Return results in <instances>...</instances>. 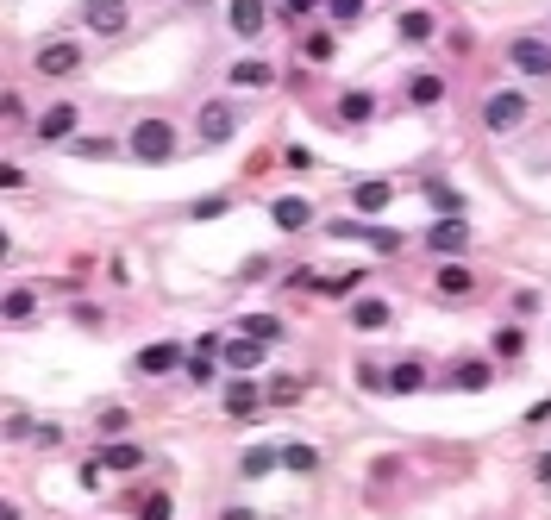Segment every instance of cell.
Instances as JSON below:
<instances>
[{"label": "cell", "instance_id": "obj_12", "mask_svg": "<svg viewBox=\"0 0 551 520\" xmlns=\"http://www.w3.org/2000/svg\"><path fill=\"white\" fill-rule=\"evenodd\" d=\"M464 245H470V226L458 214H445V220L426 226V251H464Z\"/></svg>", "mask_w": 551, "mask_h": 520}, {"label": "cell", "instance_id": "obj_27", "mask_svg": "<svg viewBox=\"0 0 551 520\" xmlns=\"http://www.w3.org/2000/svg\"><path fill=\"white\" fill-rule=\"evenodd\" d=\"M257 401H263V389H257V383H232V389H226V414H251Z\"/></svg>", "mask_w": 551, "mask_h": 520}, {"label": "cell", "instance_id": "obj_39", "mask_svg": "<svg viewBox=\"0 0 551 520\" xmlns=\"http://www.w3.org/2000/svg\"><path fill=\"white\" fill-rule=\"evenodd\" d=\"M263 276H270V257H251V264L238 270V282H263Z\"/></svg>", "mask_w": 551, "mask_h": 520}, {"label": "cell", "instance_id": "obj_6", "mask_svg": "<svg viewBox=\"0 0 551 520\" xmlns=\"http://www.w3.org/2000/svg\"><path fill=\"white\" fill-rule=\"evenodd\" d=\"M195 126H201V145H226V138L238 132V107L232 101H207Z\"/></svg>", "mask_w": 551, "mask_h": 520}, {"label": "cell", "instance_id": "obj_4", "mask_svg": "<svg viewBox=\"0 0 551 520\" xmlns=\"http://www.w3.org/2000/svg\"><path fill=\"white\" fill-rule=\"evenodd\" d=\"M508 63L520 69L526 82H551V38H533V32L508 38Z\"/></svg>", "mask_w": 551, "mask_h": 520}, {"label": "cell", "instance_id": "obj_5", "mask_svg": "<svg viewBox=\"0 0 551 520\" xmlns=\"http://www.w3.org/2000/svg\"><path fill=\"white\" fill-rule=\"evenodd\" d=\"M82 26L94 38H119L132 26V7H126V0H82Z\"/></svg>", "mask_w": 551, "mask_h": 520}, {"label": "cell", "instance_id": "obj_38", "mask_svg": "<svg viewBox=\"0 0 551 520\" xmlns=\"http://www.w3.org/2000/svg\"><path fill=\"white\" fill-rule=\"evenodd\" d=\"M182 376H188V383H213V364H207V358H188Z\"/></svg>", "mask_w": 551, "mask_h": 520}, {"label": "cell", "instance_id": "obj_40", "mask_svg": "<svg viewBox=\"0 0 551 520\" xmlns=\"http://www.w3.org/2000/svg\"><path fill=\"white\" fill-rule=\"evenodd\" d=\"M220 520H257L251 508H220Z\"/></svg>", "mask_w": 551, "mask_h": 520}, {"label": "cell", "instance_id": "obj_18", "mask_svg": "<svg viewBox=\"0 0 551 520\" xmlns=\"http://www.w3.org/2000/svg\"><path fill=\"white\" fill-rule=\"evenodd\" d=\"M489 376H495V364H489V358H464L458 370H451V389L476 395V389H489Z\"/></svg>", "mask_w": 551, "mask_h": 520}, {"label": "cell", "instance_id": "obj_34", "mask_svg": "<svg viewBox=\"0 0 551 520\" xmlns=\"http://www.w3.org/2000/svg\"><path fill=\"white\" fill-rule=\"evenodd\" d=\"M426 201L445 207V214H458V188H445V182H426Z\"/></svg>", "mask_w": 551, "mask_h": 520}, {"label": "cell", "instance_id": "obj_41", "mask_svg": "<svg viewBox=\"0 0 551 520\" xmlns=\"http://www.w3.org/2000/svg\"><path fill=\"white\" fill-rule=\"evenodd\" d=\"M289 13L301 19V13H314V0H289Z\"/></svg>", "mask_w": 551, "mask_h": 520}, {"label": "cell", "instance_id": "obj_26", "mask_svg": "<svg viewBox=\"0 0 551 520\" xmlns=\"http://www.w3.org/2000/svg\"><path fill=\"white\" fill-rule=\"evenodd\" d=\"M364 276H370V270H339V276H320V295H332V301H339V295H357V289H364Z\"/></svg>", "mask_w": 551, "mask_h": 520}, {"label": "cell", "instance_id": "obj_31", "mask_svg": "<svg viewBox=\"0 0 551 520\" xmlns=\"http://www.w3.org/2000/svg\"><path fill=\"white\" fill-rule=\"evenodd\" d=\"M170 514H176L170 489H151V495H145V508H138V520H170Z\"/></svg>", "mask_w": 551, "mask_h": 520}, {"label": "cell", "instance_id": "obj_25", "mask_svg": "<svg viewBox=\"0 0 551 520\" xmlns=\"http://www.w3.org/2000/svg\"><path fill=\"white\" fill-rule=\"evenodd\" d=\"M282 470H295V477H314V470H320V452H314V445H282Z\"/></svg>", "mask_w": 551, "mask_h": 520}, {"label": "cell", "instance_id": "obj_13", "mask_svg": "<svg viewBox=\"0 0 551 520\" xmlns=\"http://www.w3.org/2000/svg\"><path fill=\"white\" fill-rule=\"evenodd\" d=\"M376 120V94L370 88H345L339 94V126H370Z\"/></svg>", "mask_w": 551, "mask_h": 520}, {"label": "cell", "instance_id": "obj_2", "mask_svg": "<svg viewBox=\"0 0 551 520\" xmlns=\"http://www.w3.org/2000/svg\"><path fill=\"white\" fill-rule=\"evenodd\" d=\"M126 151H132L138 163H170V157H176V126H170V120H138L132 138H126Z\"/></svg>", "mask_w": 551, "mask_h": 520}, {"label": "cell", "instance_id": "obj_9", "mask_svg": "<svg viewBox=\"0 0 551 520\" xmlns=\"http://www.w3.org/2000/svg\"><path fill=\"white\" fill-rule=\"evenodd\" d=\"M182 364H188V358H182V345H176V339L145 345V351L132 358V370H138V376H163V370H182Z\"/></svg>", "mask_w": 551, "mask_h": 520}, {"label": "cell", "instance_id": "obj_20", "mask_svg": "<svg viewBox=\"0 0 551 520\" xmlns=\"http://www.w3.org/2000/svg\"><path fill=\"white\" fill-rule=\"evenodd\" d=\"M270 220H276V226H282V232H301V226H307V220H314V207H307V201H301V195H282V201H276V207H270Z\"/></svg>", "mask_w": 551, "mask_h": 520}, {"label": "cell", "instance_id": "obj_29", "mask_svg": "<svg viewBox=\"0 0 551 520\" xmlns=\"http://www.w3.org/2000/svg\"><path fill=\"white\" fill-rule=\"evenodd\" d=\"M32 307H38L32 289H7V326H26V320H32Z\"/></svg>", "mask_w": 551, "mask_h": 520}, {"label": "cell", "instance_id": "obj_33", "mask_svg": "<svg viewBox=\"0 0 551 520\" xmlns=\"http://www.w3.org/2000/svg\"><path fill=\"white\" fill-rule=\"evenodd\" d=\"M326 13L339 19V26H357V19H364V0H326Z\"/></svg>", "mask_w": 551, "mask_h": 520}, {"label": "cell", "instance_id": "obj_3", "mask_svg": "<svg viewBox=\"0 0 551 520\" xmlns=\"http://www.w3.org/2000/svg\"><path fill=\"white\" fill-rule=\"evenodd\" d=\"M76 69H82V44L76 38H51V44L32 51V76H44V82H69Z\"/></svg>", "mask_w": 551, "mask_h": 520}, {"label": "cell", "instance_id": "obj_22", "mask_svg": "<svg viewBox=\"0 0 551 520\" xmlns=\"http://www.w3.org/2000/svg\"><path fill=\"white\" fill-rule=\"evenodd\" d=\"M395 26H401V38H407V44H426V38H433V32H439V19H433V13H426V7H407V13L395 19Z\"/></svg>", "mask_w": 551, "mask_h": 520}, {"label": "cell", "instance_id": "obj_8", "mask_svg": "<svg viewBox=\"0 0 551 520\" xmlns=\"http://www.w3.org/2000/svg\"><path fill=\"white\" fill-rule=\"evenodd\" d=\"M326 232H332V239H364V245H376V251H401V232H389V226H364V220H332Z\"/></svg>", "mask_w": 551, "mask_h": 520}, {"label": "cell", "instance_id": "obj_10", "mask_svg": "<svg viewBox=\"0 0 551 520\" xmlns=\"http://www.w3.org/2000/svg\"><path fill=\"white\" fill-rule=\"evenodd\" d=\"M351 326H357V333H389V326H395V307L376 301V295H364V301H351Z\"/></svg>", "mask_w": 551, "mask_h": 520}, {"label": "cell", "instance_id": "obj_17", "mask_svg": "<svg viewBox=\"0 0 551 520\" xmlns=\"http://www.w3.org/2000/svg\"><path fill=\"white\" fill-rule=\"evenodd\" d=\"M382 389H389V395H420L426 389V364H414V358L395 364L389 376H382Z\"/></svg>", "mask_w": 551, "mask_h": 520}, {"label": "cell", "instance_id": "obj_16", "mask_svg": "<svg viewBox=\"0 0 551 520\" xmlns=\"http://www.w3.org/2000/svg\"><path fill=\"white\" fill-rule=\"evenodd\" d=\"M226 82H232V88H270V82H276V69L263 63V57H245V63H232V69H226Z\"/></svg>", "mask_w": 551, "mask_h": 520}, {"label": "cell", "instance_id": "obj_14", "mask_svg": "<svg viewBox=\"0 0 551 520\" xmlns=\"http://www.w3.org/2000/svg\"><path fill=\"white\" fill-rule=\"evenodd\" d=\"M220 358H226V370L238 376V370H257V364H263V345H257V339H245V333H232V339L220 345Z\"/></svg>", "mask_w": 551, "mask_h": 520}, {"label": "cell", "instance_id": "obj_36", "mask_svg": "<svg viewBox=\"0 0 551 520\" xmlns=\"http://www.w3.org/2000/svg\"><path fill=\"white\" fill-rule=\"evenodd\" d=\"M126 427H132V414H126V408H107V414H101V433H107V439H119Z\"/></svg>", "mask_w": 551, "mask_h": 520}, {"label": "cell", "instance_id": "obj_7", "mask_svg": "<svg viewBox=\"0 0 551 520\" xmlns=\"http://www.w3.org/2000/svg\"><path fill=\"white\" fill-rule=\"evenodd\" d=\"M76 120H82V113L76 107H69V101H57V107H44L38 113V138H44V145H69V138H76Z\"/></svg>", "mask_w": 551, "mask_h": 520}, {"label": "cell", "instance_id": "obj_32", "mask_svg": "<svg viewBox=\"0 0 551 520\" xmlns=\"http://www.w3.org/2000/svg\"><path fill=\"white\" fill-rule=\"evenodd\" d=\"M495 351H501V358H520V351H526V333H520V326H501V333H495Z\"/></svg>", "mask_w": 551, "mask_h": 520}, {"label": "cell", "instance_id": "obj_15", "mask_svg": "<svg viewBox=\"0 0 551 520\" xmlns=\"http://www.w3.org/2000/svg\"><path fill=\"white\" fill-rule=\"evenodd\" d=\"M407 101H414V107H439V101H445V76H433V69H414V76H407Z\"/></svg>", "mask_w": 551, "mask_h": 520}, {"label": "cell", "instance_id": "obj_35", "mask_svg": "<svg viewBox=\"0 0 551 520\" xmlns=\"http://www.w3.org/2000/svg\"><path fill=\"white\" fill-rule=\"evenodd\" d=\"M69 151H76V157H107L113 138H69Z\"/></svg>", "mask_w": 551, "mask_h": 520}, {"label": "cell", "instance_id": "obj_19", "mask_svg": "<svg viewBox=\"0 0 551 520\" xmlns=\"http://www.w3.org/2000/svg\"><path fill=\"white\" fill-rule=\"evenodd\" d=\"M351 201H357V214H376V207H389V201H395V188L382 182V176H364V182L351 188Z\"/></svg>", "mask_w": 551, "mask_h": 520}, {"label": "cell", "instance_id": "obj_37", "mask_svg": "<svg viewBox=\"0 0 551 520\" xmlns=\"http://www.w3.org/2000/svg\"><path fill=\"white\" fill-rule=\"evenodd\" d=\"M188 214H195V220H220V214H226V195H207V201L188 207Z\"/></svg>", "mask_w": 551, "mask_h": 520}, {"label": "cell", "instance_id": "obj_28", "mask_svg": "<svg viewBox=\"0 0 551 520\" xmlns=\"http://www.w3.org/2000/svg\"><path fill=\"white\" fill-rule=\"evenodd\" d=\"M101 464H107V470H138V464H145V452H138V445H107Z\"/></svg>", "mask_w": 551, "mask_h": 520}, {"label": "cell", "instance_id": "obj_11", "mask_svg": "<svg viewBox=\"0 0 551 520\" xmlns=\"http://www.w3.org/2000/svg\"><path fill=\"white\" fill-rule=\"evenodd\" d=\"M226 26L238 38H257L263 26H270V13H263V0H226Z\"/></svg>", "mask_w": 551, "mask_h": 520}, {"label": "cell", "instance_id": "obj_23", "mask_svg": "<svg viewBox=\"0 0 551 520\" xmlns=\"http://www.w3.org/2000/svg\"><path fill=\"white\" fill-rule=\"evenodd\" d=\"M238 333L257 339V345H276V339H282V320H276V314H245V320H238Z\"/></svg>", "mask_w": 551, "mask_h": 520}, {"label": "cell", "instance_id": "obj_21", "mask_svg": "<svg viewBox=\"0 0 551 520\" xmlns=\"http://www.w3.org/2000/svg\"><path fill=\"white\" fill-rule=\"evenodd\" d=\"M470 289H476V270H470V264H439V295L464 301Z\"/></svg>", "mask_w": 551, "mask_h": 520}, {"label": "cell", "instance_id": "obj_42", "mask_svg": "<svg viewBox=\"0 0 551 520\" xmlns=\"http://www.w3.org/2000/svg\"><path fill=\"white\" fill-rule=\"evenodd\" d=\"M539 477H545V483H551V452H545V458H539Z\"/></svg>", "mask_w": 551, "mask_h": 520}, {"label": "cell", "instance_id": "obj_30", "mask_svg": "<svg viewBox=\"0 0 551 520\" xmlns=\"http://www.w3.org/2000/svg\"><path fill=\"white\" fill-rule=\"evenodd\" d=\"M301 51H307V63H326L332 51H339V38H332V32L320 26V32H307V44H301Z\"/></svg>", "mask_w": 551, "mask_h": 520}, {"label": "cell", "instance_id": "obj_1", "mask_svg": "<svg viewBox=\"0 0 551 520\" xmlns=\"http://www.w3.org/2000/svg\"><path fill=\"white\" fill-rule=\"evenodd\" d=\"M526 120H533V94H526V88H489V94H483V126H489V132L508 138V132H520Z\"/></svg>", "mask_w": 551, "mask_h": 520}, {"label": "cell", "instance_id": "obj_24", "mask_svg": "<svg viewBox=\"0 0 551 520\" xmlns=\"http://www.w3.org/2000/svg\"><path fill=\"white\" fill-rule=\"evenodd\" d=\"M245 477H270V470H282V445H257V452H245Z\"/></svg>", "mask_w": 551, "mask_h": 520}]
</instances>
